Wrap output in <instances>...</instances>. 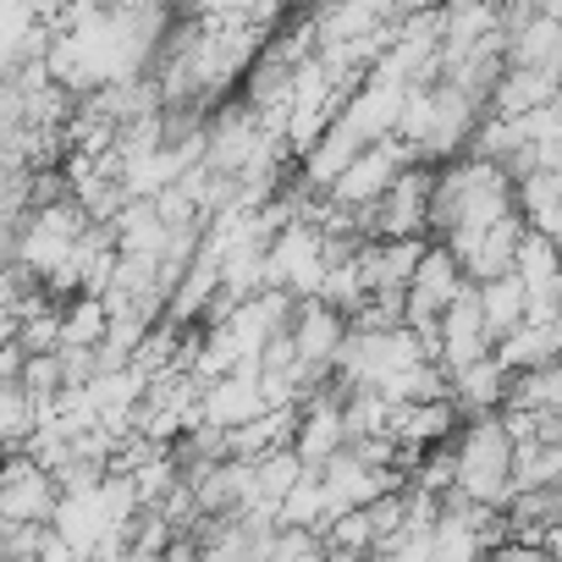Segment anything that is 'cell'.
Returning a JSON list of instances; mask_svg holds the SVG:
<instances>
[{
    "instance_id": "1",
    "label": "cell",
    "mask_w": 562,
    "mask_h": 562,
    "mask_svg": "<svg viewBox=\"0 0 562 562\" xmlns=\"http://www.w3.org/2000/svg\"><path fill=\"white\" fill-rule=\"evenodd\" d=\"M452 458H458V491H469L480 507H496V502H507V496L518 491V485H513L518 436H513V425H507L502 408L474 414V425H463Z\"/></svg>"
}]
</instances>
